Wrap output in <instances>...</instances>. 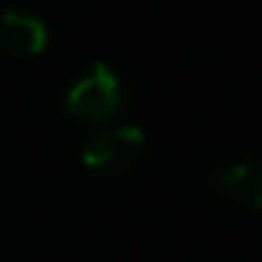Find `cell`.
I'll list each match as a JSON object with an SVG mask.
<instances>
[{
	"instance_id": "6da1fadb",
	"label": "cell",
	"mask_w": 262,
	"mask_h": 262,
	"mask_svg": "<svg viewBox=\"0 0 262 262\" xmlns=\"http://www.w3.org/2000/svg\"><path fill=\"white\" fill-rule=\"evenodd\" d=\"M124 102V91H121V79L110 65L99 62L88 71L85 76L71 85L68 96H65V107L71 116L85 121H104L116 116V110Z\"/></svg>"
},
{
	"instance_id": "7a4b0ae2",
	"label": "cell",
	"mask_w": 262,
	"mask_h": 262,
	"mask_svg": "<svg viewBox=\"0 0 262 262\" xmlns=\"http://www.w3.org/2000/svg\"><path fill=\"white\" fill-rule=\"evenodd\" d=\"M144 149V130L136 124H119L93 133L82 147V161L96 172H124Z\"/></svg>"
},
{
	"instance_id": "3957f363",
	"label": "cell",
	"mask_w": 262,
	"mask_h": 262,
	"mask_svg": "<svg viewBox=\"0 0 262 262\" xmlns=\"http://www.w3.org/2000/svg\"><path fill=\"white\" fill-rule=\"evenodd\" d=\"M211 186L237 203L262 209V158H243L214 169Z\"/></svg>"
},
{
	"instance_id": "277c9868",
	"label": "cell",
	"mask_w": 262,
	"mask_h": 262,
	"mask_svg": "<svg viewBox=\"0 0 262 262\" xmlns=\"http://www.w3.org/2000/svg\"><path fill=\"white\" fill-rule=\"evenodd\" d=\"M0 42L17 57H31V54H40L46 48L48 29L34 14L9 9L0 14Z\"/></svg>"
}]
</instances>
